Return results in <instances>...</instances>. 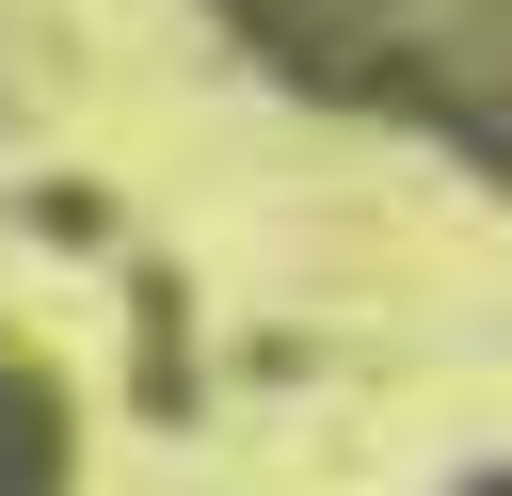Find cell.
I'll use <instances>...</instances> for the list:
<instances>
[{
  "label": "cell",
  "mask_w": 512,
  "mask_h": 496,
  "mask_svg": "<svg viewBox=\"0 0 512 496\" xmlns=\"http://www.w3.org/2000/svg\"><path fill=\"white\" fill-rule=\"evenodd\" d=\"M224 16H256V32H272L304 80L368 96V80H384V48H400L432 0H224ZM432 128H448V144H480V160L512 144V0H480V32L448 48V80H432Z\"/></svg>",
  "instance_id": "6da1fadb"
}]
</instances>
